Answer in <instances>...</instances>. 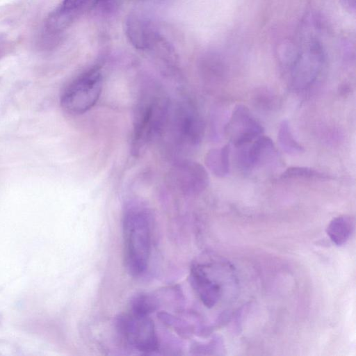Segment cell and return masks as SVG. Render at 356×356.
Wrapping results in <instances>:
<instances>
[{
    "label": "cell",
    "mask_w": 356,
    "mask_h": 356,
    "mask_svg": "<svg viewBox=\"0 0 356 356\" xmlns=\"http://www.w3.org/2000/svg\"><path fill=\"white\" fill-rule=\"evenodd\" d=\"M283 179H326L330 177L316 169L308 167L292 166L288 168L282 175Z\"/></svg>",
    "instance_id": "cell-17"
},
{
    "label": "cell",
    "mask_w": 356,
    "mask_h": 356,
    "mask_svg": "<svg viewBox=\"0 0 356 356\" xmlns=\"http://www.w3.org/2000/svg\"><path fill=\"white\" fill-rule=\"evenodd\" d=\"M300 51L290 42H284L278 49V57L281 65L286 70H290L296 60Z\"/></svg>",
    "instance_id": "cell-18"
},
{
    "label": "cell",
    "mask_w": 356,
    "mask_h": 356,
    "mask_svg": "<svg viewBox=\"0 0 356 356\" xmlns=\"http://www.w3.org/2000/svg\"><path fill=\"white\" fill-rule=\"evenodd\" d=\"M342 6L350 12H355L356 0H340Z\"/></svg>",
    "instance_id": "cell-20"
},
{
    "label": "cell",
    "mask_w": 356,
    "mask_h": 356,
    "mask_svg": "<svg viewBox=\"0 0 356 356\" xmlns=\"http://www.w3.org/2000/svg\"><path fill=\"white\" fill-rule=\"evenodd\" d=\"M157 299L148 293L136 295L131 300V312L143 316H149L158 306Z\"/></svg>",
    "instance_id": "cell-16"
},
{
    "label": "cell",
    "mask_w": 356,
    "mask_h": 356,
    "mask_svg": "<svg viewBox=\"0 0 356 356\" xmlns=\"http://www.w3.org/2000/svg\"><path fill=\"white\" fill-rule=\"evenodd\" d=\"M124 262L132 276L146 270L151 252V215L147 208L138 202L126 207L122 222Z\"/></svg>",
    "instance_id": "cell-1"
},
{
    "label": "cell",
    "mask_w": 356,
    "mask_h": 356,
    "mask_svg": "<svg viewBox=\"0 0 356 356\" xmlns=\"http://www.w3.org/2000/svg\"><path fill=\"white\" fill-rule=\"evenodd\" d=\"M354 229V220L349 216H340L332 220L327 228V234L337 245L344 244Z\"/></svg>",
    "instance_id": "cell-14"
},
{
    "label": "cell",
    "mask_w": 356,
    "mask_h": 356,
    "mask_svg": "<svg viewBox=\"0 0 356 356\" xmlns=\"http://www.w3.org/2000/svg\"><path fill=\"white\" fill-rule=\"evenodd\" d=\"M168 102L156 92L144 94L135 108L131 152L140 154L162 131L168 117Z\"/></svg>",
    "instance_id": "cell-2"
},
{
    "label": "cell",
    "mask_w": 356,
    "mask_h": 356,
    "mask_svg": "<svg viewBox=\"0 0 356 356\" xmlns=\"http://www.w3.org/2000/svg\"><path fill=\"white\" fill-rule=\"evenodd\" d=\"M256 99L257 104L266 109L273 108L277 104L275 96L268 90L261 91L256 97Z\"/></svg>",
    "instance_id": "cell-19"
},
{
    "label": "cell",
    "mask_w": 356,
    "mask_h": 356,
    "mask_svg": "<svg viewBox=\"0 0 356 356\" xmlns=\"http://www.w3.org/2000/svg\"><path fill=\"white\" fill-rule=\"evenodd\" d=\"M235 147L236 163L241 170L246 172L273 164L277 159L273 142L263 135L249 143Z\"/></svg>",
    "instance_id": "cell-7"
},
{
    "label": "cell",
    "mask_w": 356,
    "mask_h": 356,
    "mask_svg": "<svg viewBox=\"0 0 356 356\" xmlns=\"http://www.w3.org/2000/svg\"><path fill=\"white\" fill-rule=\"evenodd\" d=\"M278 141L283 151L291 155L304 152V147L295 138L287 120H282L278 130Z\"/></svg>",
    "instance_id": "cell-15"
},
{
    "label": "cell",
    "mask_w": 356,
    "mask_h": 356,
    "mask_svg": "<svg viewBox=\"0 0 356 356\" xmlns=\"http://www.w3.org/2000/svg\"><path fill=\"white\" fill-rule=\"evenodd\" d=\"M125 32L130 43L143 51H149L161 35L149 17L135 12L130 13L126 19Z\"/></svg>",
    "instance_id": "cell-10"
},
{
    "label": "cell",
    "mask_w": 356,
    "mask_h": 356,
    "mask_svg": "<svg viewBox=\"0 0 356 356\" xmlns=\"http://www.w3.org/2000/svg\"><path fill=\"white\" fill-rule=\"evenodd\" d=\"M115 325L120 335L136 350L147 353L159 348L154 324L149 316L123 314L117 317Z\"/></svg>",
    "instance_id": "cell-4"
},
{
    "label": "cell",
    "mask_w": 356,
    "mask_h": 356,
    "mask_svg": "<svg viewBox=\"0 0 356 356\" xmlns=\"http://www.w3.org/2000/svg\"><path fill=\"white\" fill-rule=\"evenodd\" d=\"M230 147L225 145L220 148L210 149L205 156L208 169L216 177H225L229 173Z\"/></svg>",
    "instance_id": "cell-13"
},
{
    "label": "cell",
    "mask_w": 356,
    "mask_h": 356,
    "mask_svg": "<svg viewBox=\"0 0 356 356\" xmlns=\"http://www.w3.org/2000/svg\"><path fill=\"white\" fill-rule=\"evenodd\" d=\"M190 283L202 303L207 307H213L221 296L220 284L211 278L203 266L194 264L190 273Z\"/></svg>",
    "instance_id": "cell-11"
},
{
    "label": "cell",
    "mask_w": 356,
    "mask_h": 356,
    "mask_svg": "<svg viewBox=\"0 0 356 356\" xmlns=\"http://www.w3.org/2000/svg\"><path fill=\"white\" fill-rule=\"evenodd\" d=\"M118 0H97L96 5L100 6L101 8L108 9L112 8Z\"/></svg>",
    "instance_id": "cell-21"
},
{
    "label": "cell",
    "mask_w": 356,
    "mask_h": 356,
    "mask_svg": "<svg viewBox=\"0 0 356 356\" xmlns=\"http://www.w3.org/2000/svg\"><path fill=\"white\" fill-rule=\"evenodd\" d=\"M101 70L95 66L87 70L64 90L60 98L63 108L71 114H82L98 101L102 90Z\"/></svg>",
    "instance_id": "cell-3"
},
{
    "label": "cell",
    "mask_w": 356,
    "mask_h": 356,
    "mask_svg": "<svg viewBox=\"0 0 356 356\" xmlns=\"http://www.w3.org/2000/svg\"><path fill=\"white\" fill-rule=\"evenodd\" d=\"M225 136L234 147L249 143L261 136L264 128L244 105H237L225 124Z\"/></svg>",
    "instance_id": "cell-6"
},
{
    "label": "cell",
    "mask_w": 356,
    "mask_h": 356,
    "mask_svg": "<svg viewBox=\"0 0 356 356\" xmlns=\"http://www.w3.org/2000/svg\"><path fill=\"white\" fill-rule=\"evenodd\" d=\"M324 63V53L321 43L311 40L299 55L289 70V85L296 92L310 88L319 76Z\"/></svg>",
    "instance_id": "cell-5"
},
{
    "label": "cell",
    "mask_w": 356,
    "mask_h": 356,
    "mask_svg": "<svg viewBox=\"0 0 356 356\" xmlns=\"http://www.w3.org/2000/svg\"><path fill=\"white\" fill-rule=\"evenodd\" d=\"M170 179L177 188L186 195L200 193L207 187L209 178L206 169L199 163L184 160L176 163Z\"/></svg>",
    "instance_id": "cell-8"
},
{
    "label": "cell",
    "mask_w": 356,
    "mask_h": 356,
    "mask_svg": "<svg viewBox=\"0 0 356 356\" xmlns=\"http://www.w3.org/2000/svg\"><path fill=\"white\" fill-rule=\"evenodd\" d=\"M175 135L186 146L195 147L202 140L204 124L195 108L188 103L181 104L174 118Z\"/></svg>",
    "instance_id": "cell-9"
},
{
    "label": "cell",
    "mask_w": 356,
    "mask_h": 356,
    "mask_svg": "<svg viewBox=\"0 0 356 356\" xmlns=\"http://www.w3.org/2000/svg\"><path fill=\"white\" fill-rule=\"evenodd\" d=\"M97 1V0H63L60 8L49 18L48 29L54 33L62 31L92 6H96Z\"/></svg>",
    "instance_id": "cell-12"
}]
</instances>
